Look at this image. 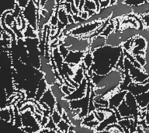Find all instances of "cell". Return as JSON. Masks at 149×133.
Wrapping results in <instances>:
<instances>
[{
    "instance_id": "cell-1",
    "label": "cell",
    "mask_w": 149,
    "mask_h": 133,
    "mask_svg": "<svg viewBox=\"0 0 149 133\" xmlns=\"http://www.w3.org/2000/svg\"><path fill=\"white\" fill-rule=\"evenodd\" d=\"M112 18H119L132 13V6L126 4L125 2H116L111 6Z\"/></svg>"
}]
</instances>
